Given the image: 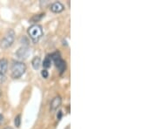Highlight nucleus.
I'll return each mask as SVG.
<instances>
[{
  "instance_id": "f257e3e1",
  "label": "nucleus",
  "mask_w": 157,
  "mask_h": 129,
  "mask_svg": "<svg viewBox=\"0 0 157 129\" xmlns=\"http://www.w3.org/2000/svg\"><path fill=\"white\" fill-rule=\"evenodd\" d=\"M26 71V65L21 61H13L11 67V76L12 78H19Z\"/></svg>"
},
{
  "instance_id": "9b49d317",
  "label": "nucleus",
  "mask_w": 157,
  "mask_h": 129,
  "mask_svg": "<svg viewBox=\"0 0 157 129\" xmlns=\"http://www.w3.org/2000/svg\"><path fill=\"white\" fill-rule=\"evenodd\" d=\"M14 124H15L16 127H20V124H21V116H20V114L15 117V119H14Z\"/></svg>"
},
{
  "instance_id": "f03ea898",
  "label": "nucleus",
  "mask_w": 157,
  "mask_h": 129,
  "mask_svg": "<svg viewBox=\"0 0 157 129\" xmlns=\"http://www.w3.org/2000/svg\"><path fill=\"white\" fill-rule=\"evenodd\" d=\"M27 33L33 42H37L43 36V29L39 25H33L28 28Z\"/></svg>"
},
{
  "instance_id": "7ed1b4c3",
  "label": "nucleus",
  "mask_w": 157,
  "mask_h": 129,
  "mask_svg": "<svg viewBox=\"0 0 157 129\" xmlns=\"http://www.w3.org/2000/svg\"><path fill=\"white\" fill-rule=\"evenodd\" d=\"M14 39H15V32L12 29H9L6 33L5 34L4 38L0 41L1 48L2 49H7L10 46H12L13 42H14Z\"/></svg>"
},
{
  "instance_id": "0eeeda50",
  "label": "nucleus",
  "mask_w": 157,
  "mask_h": 129,
  "mask_svg": "<svg viewBox=\"0 0 157 129\" xmlns=\"http://www.w3.org/2000/svg\"><path fill=\"white\" fill-rule=\"evenodd\" d=\"M61 102H62V99H61L60 97H54V98L52 99V102H51V110H52V111H54V110L58 109L59 106H60V105H61Z\"/></svg>"
},
{
  "instance_id": "f8f14e48",
  "label": "nucleus",
  "mask_w": 157,
  "mask_h": 129,
  "mask_svg": "<svg viewBox=\"0 0 157 129\" xmlns=\"http://www.w3.org/2000/svg\"><path fill=\"white\" fill-rule=\"evenodd\" d=\"M43 17H45V14H39V15H36V16H34L33 19H32V21H33V22H38V21L41 19Z\"/></svg>"
},
{
  "instance_id": "ddd939ff",
  "label": "nucleus",
  "mask_w": 157,
  "mask_h": 129,
  "mask_svg": "<svg viewBox=\"0 0 157 129\" xmlns=\"http://www.w3.org/2000/svg\"><path fill=\"white\" fill-rule=\"evenodd\" d=\"M41 76L44 78H47L48 76H49V73H48V71L44 69L43 71H41Z\"/></svg>"
},
{
  "instance_id": "39448f33",
  "label": "nucleus",
  "mask_w": 157,
  "mask_h": 129,
  "mask_svg": "<svg viewBox=\"0 0 157 129\" xmlns=\"http://www.w3.org/2000/svg\"><path fill=\"white\" fill-rule=\"evenodd\" d=\"M30 53H31L30 49L28 47H26V46H23V47H21V48H19L17 51L16 55L20 59H26V58H28V56L30 55Z\"/></svg>"
},
{
  "instance_id": "9d476101",
  "label": "nucleus",
  "mask_w": 157,
  "mask_h": 129,
  "mask_svg": "<svg viewBox=\"0 0 157 129\" xmlns=\"http://www.w3.org/2000/svg\"><path fill=\"white\" fill-rule=\"evenodd\" d=\"M51 64H52V58H51L50 56H46V58L43 61V64H42L43 67L46 70L47 68H49L51 66Z\"/></svg>"
},
{
  "instance_id": "20e7f679",
  "label": "nucleus",
  "mask_w": 157,
  "mask_h": 129,
  "mask_svg": "<svg viewBox=\"0 0 157 129\" xmlns=\"http://www.w3.org/2000/svg\"><path fill=\"white\" fill-rule=\"evenodd\" d=\"M51 58L54 61V64L56 65V67L59 70L60 73H63L65 71V69H66V63H65V61H64L61 58L59 53H58V52L53 53L51 56Z\"/></svg>"
},
{
  "instance_id": "6e6552de",
  "label": "nucleus",
  "mask_w": 157,
  "mask_h": 129,
  "mask_svg": "<svg viewBox=\"0 0 157 129\" xmlns=\"http://www.w3.org/2000/svg\"><path fill=\"white\" fill-rule=\"evenodd\" d=\"M8 69V61L6 58L0 59V73L5 74Z\"/></svg>"
},
{
  "instance_id": "1a4fd4ad",
  "label": "nucleus",
  "mask_w": 157,
  "mask_h": 129,
  "mask_svg": "<svg viewBox=\"0 0 157 129\" xmlns=\"http://www.w3.org/2000/svg\"><path fill=\"white\" fill-rule=\"evenodd\" d=\"M32 65H33V69L35 70H38L40 65H41V60H40V58L39 57H35L33 58V61H32Z\"/></svg>"
},
{
  "instance_id": "423d86ee",
  "label": "nucleus",
  "mask_w": 157,
  "mask_h": 129,
  "mask_svg": "<svg viewBox=\"0 0 157 129\" xmlns=\"http://www.w3.org/2000/svg\"><path fill=\"white\" fill-rule=\"evenodd\" d=\"M64 9H65V7H64V5L60 2H55V3L52 4L51 6H50L51 12L54 13L61 12L64 11Z\"/></svg>"
},
{
  "instance_id": "4468645a",
  "label": "nucleus",
  "mask_w": 157,
  "mask_h": 129,
  "mask_svg": "<svg viewBox=\"0 0 157 129\" xmlns=\"http://www.w3.org/2000/svg\"><path fill=\"white\" fill-rule=\"evenodd\" d=\"M5 79H6L5 75V74H2V73H0V85L3 84V83L5 81Z\"/></svg>"
},
{
  "instance_id": "dca6fc26",
  "label": "nucleus",
  "mask_w": 157,
  "mask_h": 129,
  "mask_svg": "<svg viewBox=\"0 0 157 129\" xmlns=\"http://www.w3.org/2000/svg\"><path fill=\"white\" fill-rule=\"evenodd\" d=\"M1 96H2V91L0 89V98H1Z\"/></svg>"
},
{
  "instance_id": "2eb2a0df",
  "label": "nucleus",
  "mask_w": 157,
  "mask_h": 129,
  "mask_svg": "<svg viewBox=\"0 0 157 129\" xmlns=\"http://www.w3.org/2000/svg\"><path fill=\"white\" fill-rule=\"evenodd\" d=\"M3 121H4V116L0 113V125L3 123Z\"/></svg>"
},
{
  "instance_id": "f3484780",
  "label": "nucleus",
  "mask_w": 157,
  "mask_h": 129,
  "mask_svg": "<svg viewBox=\"0 0 157 129\" xmlns=\"http://www.w3.org/2000/svg\"><path fill=\"white\" fill-rule=\"evenodd\" d=\"M5 129H13V128H12V127H5Z\"/></svg>"
}]
</instances>
